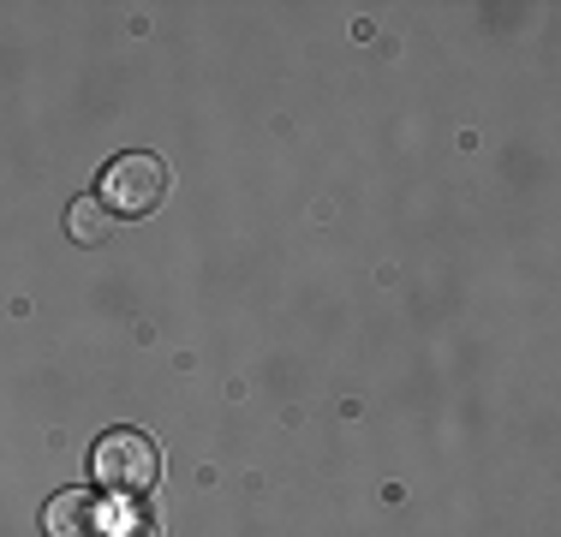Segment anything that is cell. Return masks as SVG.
<instances>
[{
    "mask_svg": "<svg viewBox=\"0 0 561 537\" xmlns=\"http://www.w3.org/2000/svg\"><path fill=\"white\" fill-rule=\"evenodd\" d=\"M90 472H96V495L144 502V495L162 483V448H156L150 430L119 424V430H108V436H96V448H90Z\"/></svg>",
    "mask_w": 561,
    "mask_h": 537,
    "instance_id": "1",
    "label": "cell"
},
{
    "mask_svg": "<svg viewBox=\"0 0 561 537\" xmlns=\"http://www.w3.org/2000/svg\"><path fill=\"white\" fill-rule=\"evenodd\" d=\"M96 197H102V209H108V215H150V209H162L168 161L150 156V150L114 156L108 168H102V180H96Z\"/></svg>",
    "mask_w": 561,
    "mask_h": 537,
    "instance_id": "2",
    "label": "cell"
},
{
    "mask_svg": "<svg viewBox=\"0 0 561 537\" xmlns=\"http://www.w3.org/2000/svg\"><path fill=\"white\" fill-rule=\"evenodd\" d=\"M43 532L48 537H96L102 532V495L96 490H60L43 507Z\"/></svg>",
    "mask_w": 561,
    "mask_h": 537,
    "instance_id": "3",
    "label": "cell"
},
{
    "mask_svg": "<svg viewBox=\"0 0 561 537\" xmlns=\"http://www.w3.org/2000/svg\"><path fill=\"white\" fill-rule=\"evenodd\" d=\"M66 233H72L78 245H96V239L114 233V215L102 209V197H78V204L66 209Z\"/></svg>",
    "mask_w": 561,
    "mask_h": 537,
    "instance_id": "4",
    "label": "cell"
}]
</instances>
